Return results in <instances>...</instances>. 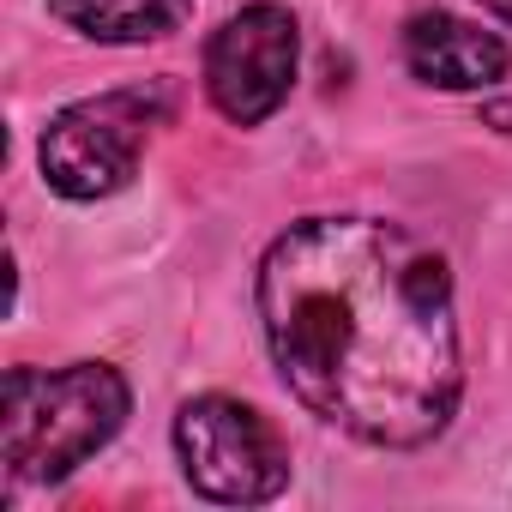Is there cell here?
Returning a JSON list of instances; mask_svg holds the SVG:
<instances>
[{"label": "cell", "instance_id": "obj_1", "mask_svg": "<svg viewBox=\"0 0 512 512\" xmlns=\"http://www.w3.org/2000/svg\"><path fill=\"white\" fill-rule=\"evenodd\" d=\"M260 332L296 404L386 452L428 446L464 398L446 260L386 217H302L253 278Z\"/></svg>", "mask_w": 512, "mask_h": 512}, {"label": "cell", "instance_id": "obj_2", "mask_svg": "<svg viewBox=\"0 0 512 512\" xmlns=\"http://www.w3.org/2000/svg\"><path fill=\"white\" fill-rule=\"evenodd\" d=\"M133 392L109 362L73 368H7V488L25 482H67L91 464L127 422Z\"/></svg>", "mask_w": 512, "mask_h": 512}, {"label": "cell", "instance_id": "obj_3", "mask_svg": "<svg viewBox=\"0 0 512 512\" xmlns=\"http://www.w3.org/2000/svg\"><path fill=\"white\" fill-rule=\"evenodd\" d=\"M169 109H175V91L163 79L67 103L43 127V145H37L43 181L73 205H97L121 193L139 175V157L157 139V127L169 121Z\"/></svg>", "mask_w": 512, "mask_h": 512}, {"label": "cell", "instance_id": "obj_4", "mask_svg": "<svg viewBox=\"0 0 512 512\" xmlns=\"http://www.w3.org/2000/svg\"><path fill=\"white\" fill-rule=\"evenodd\" d=\"M175 458H181V476L193 482V494H205L217 506H260V500H278L290 482L284 434L253 404L223 398V392L181 404Z\"/></svg>", "mask_w": 512, "mask_h": 512}, {"label": "cell", "instance_id": "obj_5", "mask_svg": "<svg viewBox=\"0 0 512 512\" xmlns=\"http://www.w3.org/2000/svg\"><path fill=\"white\" fill-rule=\"evenodd\" d=\"M296 61H302V37L290 7H278V0L241 7L205 43V97L223 121L260 127L290 103Z\"/></svg>", "mask_w": 512, "mask_h": 512}, {"label": "cell", "instance_id": "obj_6", "mask_svg": "<svg viewBox=\"0 0 512 512\" xmlns=\"http://www.w3.org/2000/svg\"><path fill=\"white\" fill-rule=\"evenodd\" d=\"M404 67L434 91H494L512 67V49L458 13H416L404 25Z\"/></svg>", "mask_w": 512, "mask_h": 512}, {"label": "cell", "instance_id": "obj_7", "mask_svg": "<svg viewBox=\"0 0 512 512\" xmlns=\"http://www.w3.org/2000/svg\"><path fill=\"white\" fill-rule=\"evenodd\" d=\"M49 13L91 37V43H109V49H127V43H163L187 25L193 0H49Z\"/></svg>", "mask_w": 512, "mask_h": 512}, {"label": "cell", "instance_id": "obj_8", "mask_svg": "<svg viewBox=\"0 0 512 512\" xmlns=\"http://www.w3.org/2000/svg\"><path fill=\"white\" fill-rule=\"evenodd\" d=\"M482 7H488L494 19H506V25H512V0H482Z\"/></svg>", "mask_w": 512, "mask_h": 512}]
</instances>
